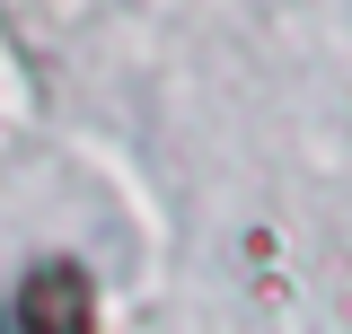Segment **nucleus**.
Returning a JSON list of instances; mask_svg holds the SVG:
<instances>
[{
    "label": "nucleus",
    "instance_id": "obj_1",
    "mask_svg": "<svg viewBox=\"0 0 352 334\" xmlns=\"http://www.w3.org/2000/svg\"><path fill=\"white\" fill-rule=\"evenodd\" d=\"M18 334H97V282L71 255H44L18 282Z\"/></svg>",
    "mask_w": 352,
    "mask_h": 334
}]
</instances>
